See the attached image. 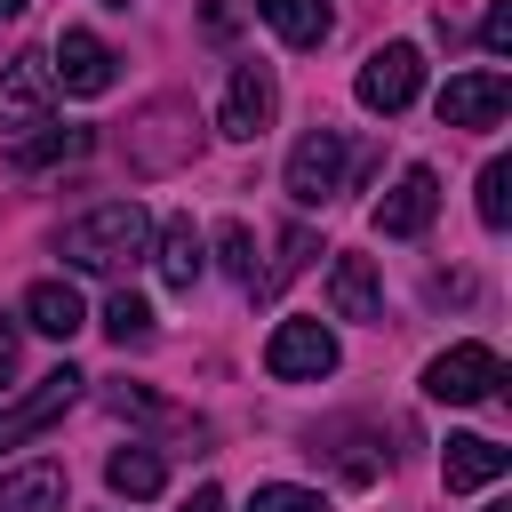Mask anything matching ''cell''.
Here are the masks:
<instances>
[{
	"mask_svg": "<svg viewBox=\"0 0 512 512\" xmlns=\"http://www.w3.org/2000/svg\"><path fill=\"white\" fill-rule=\"evenodd\" d=\"M144 248H152V216H144L136 200H104V208L72 216L64 240H56V256H64L72 272H120V264H136Z\"/></svg>",
	"mask_w": 512,
	"mask_h": 512,
	"instance_id": "6da1fadb",
	"label": "cell"
},
{
	"mask_svg": "<svg viewBox=\"0 0 512 512\" xmlns=\"http://www.w3.org/2000/svg\"><path fill=\"white\" fill-rule=\"evenodd\" d=\"M256 16H264L288 48H320V40H328V0H256Z\"/></svg>",
	"mask_w": 512,
	"mask_h": 512,
	"instance_id": "d6986e66",
	"label": "cell"
},
{
	"mask_svg": "<svg viewBox=\"0 0 512 512\" xmlns=\"http://www.w3.org/2000/svg\"><path fill=\"white\" fill-rule=\"evenodd\" d=\"M496 384H504V360H496L488 344H448V352L424 368V392H432V400H448V408L496 400Z\"/></svg>",
	"mask_w": 512,
	"mask_h": 512,
	"instance_id": "5b68a950",
	"label": "cell"
},
{
	"mask_svg": "<svg viewBox=\"0 0 512 512\" xmlns=\"http://www.w3.org/2000/svg\"><path fill=\"white\" fill-rule=\"evenodd\" d=\"M264 368L280 384H320V376H336V336L320 320H280L272 344H264Z\"/></svg>",
	"mask_w": 512,
	"mask_h": 512,
	"instance_id": "52a82bcc",
	"label": "cell"
},
{
	"mask_svg": "<svg viewBox=\"0 0 512 512\" xmlns=\"http://www.w3.org/2000/svg\"><path fill=\"white\" fill-rule=\"evenodd\" d=\"M488 512H504V504H488Z\"/></svg>",
	"mask_w": 512,
	"mask_h": 512,
	"instance_id": "4dcf8cb0",
	"label": "cell"
},
{
	"mask_svg": "<svg viewBox=\"0 0 512 512\" xmlns=\"http://www.w3.org/2000/svg\"><path fill=\"white\" fill-rule=\"evenodd\" d=\"M304 256H312V232H280V256H272V272H256V296L288 288V280L304 272Z\"/></svg>",
	"mask_w": 512,
	"mask_h": 512,
	"instance_id": "603a6c76",
	"label": "cell"
},
{
	"mask_svg": "<svg viewBox=\"0 0 512 512\" xmlns=\"http://www.w3.org/2000/svg\"><path fill=\"white\" fill-rule=\"evenodd\" d=\"M48 80H56L64 96H104V88L120 80V56H112L96 32L64 24V32H56V64H48Z\"/></svg>",
	"mask_w": 512,
	"mask_h": 512,
	"instance_id": "30bf717a",
	"label": "cell"
},
{
	"mask_svg": "<svg viewBox=\"0 0 512 512\" xmlns=\"http://www.w3.org/2000/svg\"><path fill=\"white\" fill-rule=\"evenodd\" d=\"M48 104H56L48 56H40V48L8 56V64H0V128H8V136H32V128H48Z\"/></svg>",
	"mask_w": 512,
	"mask_h": 512,
	"instance_id": "8992f818",
	"label": "cell"
},
{
	"mask_svg": "<svg viewBox=\"0 0 512 512\" xmlns=\"http://www.w3.org/2000/svg\"><path fill=\"white\" fill-rule=\"evenodd\" d=\"M432 216H440V176L432 168H400V184L376 200V232L384 240H416Z\"/></svg>",
	"mask_w": 512,
	"mask_h": 512,
	"instance_id": "7c38bea8",
	"label": "cell"
},
{
	"mask_svg": "<svg viewBox=\"0 0 512 512\" xmlns=\"http://www.w3.org/2000/svg\"><path fill=\"white\" fill-rule=\"evenodd\" d=\"M480 48H488V56H512V0H488V16H480Z\"/></svg>",
	"mask_w": 512,
	"mask_h": 512,
	"instance_id": "484cf974",
	"label": "cell"
},
{
	"mask_svg": "<svg viewBox=\"0 0 512 512\" xmlns=\"http://www.w3.org/2000/svg\"><path fill=\"white\" fill-rule=\"evenodd\" d=\"M88 152H96L88 128H32V136H16V168H56V160H88Z\"/></svg>",
	"mask_w": 512,
	"mask_h": 512,
	"instance_id": "ffe728a7",
	"label": "cell"
},
{
	"mask_svg": "<svg viewBox=\"0 0 512 512\" xmlns=\"http://www.w3.org/2000/svg\"><path fill=\"white\" fill-rule=\"evenodd\" d=\"M216 256H224V272L248 288L256 280V240H248V224H216Z\"/></svg>",
	"mask_w": 512,
	"mask_h": 512,
	"instance_id": "cb8c5ba5",
	"label": "cell"
},
{
	"mask_svg": "<svg viewBox=\"0 0 512 512\" xmlns=\"http://www.w3.org/2000/svg\"><path fill=\"white\" fill-rule=\"evenodd\" d=\"M8 16H24V0H0V24H8Z\"/></svg>",
	"mask_w": 512,
	"mask_h": 512,
	"instance_id": "f546056e",
	"label": "cell"
},
{
	"mask_svg": "<svg viewBox=\"0 0 512 512\" xmlns=\"http://www.w3.org/2000/svg\"><path fill=\"white\" fill-rule=\"evenodd\" d=\"M248 512H328L312 488H288V480H272V488H256L248 496Z\"/></svg>",
	"mask_w": 512,
	"mask_h": 512,
	"instance_id": "d4e9b609",
	"label": "cell"
},
{
	"mask_svg": "<svg viewBox=\"0 0 512 512\" xmlns=\"http://www.w3.org/2000/svg\"><path fill=\"white\" fill-rule=\"evenodd\" d=\"M504 472H512V448H496V440H480V432H456V440H448V456H440L448 496H464V488H496Z\"/></svg>",
	"mask_w": 512,
	"mask_h": 512,
	"instance_id": "4fadbf2b",
	"label": "cell"
},
{
	"mask_svg": "<svg viewBox=\"0 0 512 512\" xmlns=\"http://www.w3.org/2000/svg\"><path fill=\"white\" fill-rule=\"evenodd\" d=\"M16 344H24V328L0 312V392H8V376H16Z\"/></svg>",
	"mask_w": 512,
	"mask_h": 512,
	"instance_id": "4316f807",
	"label": "cell"
},
{
	"mask_svg": "<svg viewBox=\"0 0 512 512\" xmlns=\"http://www.w3.org/2000/svg\"><path fill=\"white\" fill-rule=\"evenodd\" d=\"M200 24H208L216 40H232V32H240V8H232V0H208V16H200Z\"/></svg>",
	"mask_w": 512,
	"mask_h": 512,
	"instance_id": "83f0119b",
	"label": "cell"
},
{
	"mask_svg": "<svg viewBox=\"0 0 512 512\" xmlns=\"http://www.w3.org/2000/svg\"><path fill=\"white\" fill-rule=\"evenodd\" d=\"M200 152V120H192V104H152L136 128H128V168H144V176H168V168H184Z\"/></svg>",
	"mask_w": 512,
	"mask_h": 512,
	"instance_id": "7a4b0ae2",
	"label": "cell"
},
{
	"mask_svg": "<svg viewBox=\"0 0 512 512\" xmlns=\"http://www.w3.org/2000/svg\"><path fill=\"white\" fill-rule=\"evenodd\" d=\"M504 112H512V80H504L496 64L456 72V80L440 88V128H496Z\"/></svg>",
	"mask_w": 512,
	"mask_h": 512,
	"instance_id": "8fae6325",
	"label": "cell"
},
{
	"mask_svg": "<svg viewBox=\"0 0 512 512\" xmlns=\"http://www.w3.org/2000/svg\"><path fill=\"white\" fill-rule=\"evenodd\" d=\"M416 88H424V48L416 40H384L368 64H360V80H352V96L368 104V112H408L416 104Z\"/></svg>",
	"mask_w": 512,
	"mask_h": 512,
	"instance_id": "3957f363",
	"label": "cell"
},
{
	"mask_svg": "<svg viewBox=\"0 0 512 512\" xmlns=\"http://www.w3.org/2000/svg\"><path fill=\"white\" fill-rule=\"evenodd\" d=\"M0 512H64V464H24V472H0Z\"/></svg>",
	"mask_w": 512,
	"mask_h": 512,
	"instance_id": "2e32d148",
	"label": "cell"
},
{
	"mask_svg": "<svg viewBox=\"0 0 512 512\" xmlns=\"http://www.w3.org/2000/svg\"><path fill=\"white\" fill-rule=\"evenodd\" d=\"M24 328H40V336L72 344V336L88 328V304H80V288H72V280H32V288H24Z\"/></svg>",
	"mask_w": 512,
	"mask_h": 512,
	"instance_id": "9a60e30c",
	"label": "cell"
},
{
	"mask_svg": "<svg viewBox=\"0 0 512 512\" xmlns=\"http://www.w3.org/2000/svg\"><path fill=\"white\" fill-rule=\"evenodd\" d=\"M328 312L336 320H384V280L368 256H336L328 264Z\"/></svg>",
	"mask_w": 512,
	"mask_h": 512,
	"instance_id": "5bb4252c",
	"label": "cell"
},
{
	"mask_svg": "<svg viewBox=\"0 0 512 512\" xmlns=\"http://www.w3.org/2000/svg\"><path fill=\"white\" fill-rule=\"evenodd\" d=\"M272 112H280V80H272V64H232V80H224V136L232 144H256L264 128H272Z\"/></svg>",
	"mask_w": 512,
	"mask_h": 512,
	"instance_id": "9c48e42d",
	"label": "cell"
},
{
	"mask_svg": "<svg viewBox=\"0 0 512 512\" xmlns=\"http://www.w3.org/2000/svg\"><path fill=\"white\" fill-rule=\"evenodd\" d=\"M104 480H112V496L144 504V496H160V488H168V464H160L152 448H112V456H104Z\"/></svg>",
	"mask_w": 512,
	"mask_h": 512,
	"instance_id": "ac0fdd59",
	"label": "cell"
},
{
	"mask_svg": "<svg viewBox=\"0 0 512 512\" xmlns=\"http://www.w3.org/2000/svg\"><path fill=\"white\" fill-rule=\"evenodd\" d=\"M184 512H232V504H224V488H192V496H184Z\"/></svg>",
	"mask_w": 512,
	"mask_h": 512,
	"instance_id": "f1b7e54d",
	"label": "cell"
},
{
	"mask_svg": "<svg viewBox=\"0 0 512 512\" xmlns=\"http://www.w3.org/2000/svg\"><path fill=\"white\" fill-rule=\"evenodd\" d=\"M344 192V136L336 128H304L288 152V200L296 208H328Z\"/></svg>",
	"mask_w": 512,
	"mask_h": 512,
	"instance_id": "277c9868",
	"label": "cell"
},
{
	"mask_svg": "<svg viewBox=\"0 0 512 512\" xmlns=\"http://www.w3.org/2000/svg\"><path fill=\"white\" fill-rule=\"evenodd\" d=\"M104 336L128 352V344H152V304L136 296V288H112V304H104Z\"/></svg>",
	"mask_w": 512,
	"mask_h": 512,
	"instance_id": "44dd1931",
	"label": "cell"
},
{
	"mask_svg": "<svg viewBox=\"0 0 512 512\" xmlns=\"http://www.w3.org/2000/svg\"><path fill=\"white\" fill-rule=\"evenodd\" d=\"M480 224H488V232L512 224V160H488V168H480Z\"/></svg>",
	"mask_w": 512,
	"mask_h": 512,
	"instance_id": "7402d4cb",
	"label": "cell"
},
{
	"mask_svg": "<svg viewBox=\"0 0 512 512\" xmlns=\"http://www.w3.org/2000/svg\"><path fill=\"white\" fill-rule=\"evenodd\" d=\"M80 384H88L80 368H48V376H40L16 408H0V456H8V448H24V440H40V432H48V424L80 400Z\"/></svg>",
	"mask_w": 512,
	"mask_h": 512,
	"instance_id": "ba28073f",
	"label": "cell"
},
{
	"mask_svg": "<svg viewBox=\"0 0 512 512\" xmlns=\"http://www.w3.org/2000/svg\"><path fill=\"white\" fill-rule=\"evenodd\" d=\"M152 256H160V280L168 288H192L200 280V232H192V216H168L152 232Z\"/></svg>",
	"mask_w": 512,
	"mask_h": 512,
	"instance_id": "e0dca14e",
	"label": "cell"
}]
</instances>
